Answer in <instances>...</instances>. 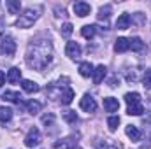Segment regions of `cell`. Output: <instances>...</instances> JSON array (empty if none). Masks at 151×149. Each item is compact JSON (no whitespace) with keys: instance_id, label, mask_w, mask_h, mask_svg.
<instances>
[{"instance_id":"6da1fadb","label":"cell","mask_w":151,"mask_h":149,"mask_svg":"<svg viewBox=\"0 0 151 149\" xmlns=\"http://www.w3.org/2000/svg\"><path fill=\"white\" fill-rule=\"evenodd\" d=\"M53 60V44L49 39H39L32 40L27 49V63L35 69V70H44Z\"/></svg>"},{"instance_id":"7a4b0ae2","label":"cell","mask_w":151,"mask_h":149,"mask_svg":"<svg viewBox=\"0 0 151 149\" xmlns=\"http://www.w3.org/2000/svg\"><path fill=\"white\" fill-rule=\"evenodd\" d=\"M47 97L53 98V100H60L63 105H69L72 100H74V90L69 86V84H62L60 82H51L47 84Z\"/></svg>"},{"instance_id":"3957f363","label":"cell","mask_w":151,"mask_h":149,"mask_svg":"<svg viewBox=\"0 0 151 149\" xmlns=\"http://www.w3.org/2000/svg\"><path fill=\"white\" fill-rule=\"evenodd\" d=\"M39 12H40V7H28V9H25L23 14H19V18H18L16 27L18 28H30L37 21V18L40 16Z\"/></svg>"},{"instance_id":"277c9868","label":"cell","mask_w":151,"mask_h":149,"mask_svg":"<svg viewBox=\"0 0 151 149\" xmlns=\"http://www.w3.org/2000/svg\"><path fill=\"white\" fill-rule=\"evenodd\" d=\"M0 53L4 56H12L16 53V42L11 35H4L2 42H0Z\"/></svg>"},{"instance_id":"5b68a950","label":"cell","mask_w":151,"mask_h":149,"mask_svg":"<svg viewBox=\"0 0 151 149\" xmlns=\"http://www.w3.org/2000/svg\"><path fill=\"white\" fill-rule=\"evenodd\" d=\"M39 144H40V132H39V128L34 126L28 130V133L25 137V146L27 148H37Z\"/></svg>"},{"instance_id":"8992f818","label":"cell","mask_w":151,"mask_h":149,"mask_svg":"<svg viewBox=\"0 0 151 149\" xmlns=\"http://www.w3.org/2000/svg\"><path fill=\"white\" fill-rule=\"evenodd\" d=\"M79 107H81L84 112H95L97 111V102H95L93 97L84 95V97L81 98V102H79Z\"/></svg>"},{"instance_id":"52a82bcc","label":"cell","mask_w":151,"mask_h":149,"mask_svg":"<svg viewBox=\"0 0 151 149\" xmlns=\"http://www.w3.org/2000/svg\"><path fill=\"white\" fill-rule=\"evenodd\" d=\"M18 105H19V107H23L25 111L28 112V114H32V116H35V114H39V112H40V109H42V105H40V102H37V100H28V102H19Z\"/></svg>"},{"instance_id":"ba28073f","label":"cell","mask_w":151,"mask_h":149,"mask_svg":"<svg viewBox=\"0 0 151 149\" xmlns=\"http://www.w3.org/2000/svg\"><path fill=\"white\" fill-rule=\"evenodd\" d=\"M65 54L69 56V58H72V60H77L79 56H81V46L77 44V42H67V47H65Z\"/></svg>"},{"instance_id":"9c48e42d","label":"cell","mask_w":151,"mask_h":149,"mask_svg":"<svg viewBox=\"0 0 151 149\" xmlns=\"http://www.w3.org/2000/svg\"><path fill=\"white\" fill-rule=\"evenodd\" d=\"M74 12L79 18H84V16H88V14L91 12V7H90V4H86V2H76L74 4Z\"/></svg>"},{"instance_id":"30bf717a","label":"cell","mask_w":151,"mask_h":149,"mask_svg":"<svg viewBox=\"0 0 151 149\" xmlns=\"http://www.w3.org/2000/svg\"><path fill=\"white\" fill-rule=\"evenodd\" d=\"M125 133H127V137H128L132 142H139V140H141V137H142L141 130H139L137 126H134V125H128V126L125 128Z\"/></svg>"},{"instance_id":"8fae6325","label":"cell","mask_w":151,"mask_h":149,"mask_svg":"<svg viewBox=\"0 0 151 149\" xmlns=\"http://www.w3.org/2000/svg\"><path fill=\"white\" fill-rule=\"evenodd\" d=\"M104 109H106V112H116L118 109H119V102H118V98H113V97L104 98Z\"/></svg>"},{"instance_id":"7c38bea8","label":"cell","mask_w":151,"mask_h":149,"mask_svg":"<svg viewBox=\"0 0 151 149\" xmlns=\"http://www.w3.org/2000/svg\"><path fill=\"white\" fill-rule=\"evenodd\" d=\"M106 74H107V69H106L104 65H99L97 69H93V82H95V84H100V82L104 81Z\"/></svg>"},{"instance_id":"4fadbf2b","label":"cell","mask_w":151,"mask_h":149,"mask_svg":"<svg viewBox=\"0 0 151 149\" xmlns=\"http://www.w3.org/2000/svg\"><path fill=\"white\" fill-rule=\"evenodd\" d=\"M128 49H130L128 39H125V37L116 39V42H114V51H116V53H125V51H128Z\"/></svg>"},{"instance_id":"5bb4252c","label":"cell","mask_w":151,"mask_h":149,"mask_svg":"<svg viewBox=\"0 0 151 149\" xmlns=\"http://www.w3.org/2000/svg\"><path fill=\"white\" fill-rule=\"evenodd\" d=\"M21 88L27 91V93H37L39 90V84L35 82V81H30V79H23L21 81Z\"/></svg>"},{"instance_id":"9a60e30c","label":"cell","mask_w":151,"mask_h":149,"mask_svg":"<svg viewBox=\"0 0 151 149\" xmlns=\"http://www.w3.org/2000/svg\"><path fill=\"white\" fill-rule=\"evenodd\" d=\"M130 23H132L130 14H121V16L118 18V21H116V28H118V30H127V28L130 27Z\"/></svg>"},{"instance_id":"2e32d148","label":"cell","mask_w":151,"mask_h":149,"mask_svg":"<svg viewBox=\"0 0 151 149\" xmlns=\"http://www.w3.org/2000/svg\"><path fill=\"white\" fill-rule=\"evenodd\" d=\"M95 34H97V27H95V25H84V27L81 28V35L84 39H93Z\"/></svg>"},{"instance_id":"e0dca14e","label":"cell","mask_w":151,"mask_h":149,"mask_svg":"<svg viewBox=\"0 0 151 149\" xmlns=\"http://www.w3.org/2000/svg\"><path fill=\"white\" fill-rule=\"evenodd\" d=\"M5 7L11 14H19V11H21V4L18 0H5Z\"/></svg>"},{"instance_id":"ac0fdd59","label":"cell","mask_w":151,"mask_h":149,"mask_svg":"<svg viewBox=\"0 0 151 149\" xmlns=\"http://www.w3.org/2000/svg\"><path fill=\"white\" fill-rule=\"evenodd\" d=\"M79 74L83 75V77H90V75H93V65H91L90 62H83V63L79 65Z\"/></svg>"},{"instance_id":"d6986e66","label":"cell","mask_w":151,"mask_h":149,"mask_svg":"<svg viewBox=\"0 0 151 149\" xmlns=\"http://www.w3.org/2000/svg\"><path fill=\"white\" fill-rule=\"evenodd\" d=\"M21 79V70L18 69V67H12L9 72H7V81L11 82V84H14V82H18Z\"/></svg>"},{"instance_id":"ffe728a7","label":"cell","mask_w":151,"mask_h":149,"mask_svg":"<svg viewBox=\"0 0 151 149\" xmlns=\"http://www.w3.org/2000/svg\"><path fill=\"white\" fill-rule=\"evenodd\" d=\"M128 44H130V49H132V51H142V49H144V42L139 37L128 39Z\"/></svg>"},{"instance_id":"44dd1931","label":"cell","mask_w":151,"mask_h":149,"mask_svg":"<svg viewBox=\"0 0 151 149\" xmlns=\"http://www.w3.org/2000/svg\"><path fill=\"white\" fill-rule=\"evenodd\" d=\"M142 112H144V105L142 104H132L127 109V114H130V116H141Z\"/></svg>"},{"instance_id":"7402d4cb","label":"cell","mask_w":151,"mask_h":149,"mask_svg":"<svg viewBox=\"0 0 151 149\" xmlns=\"http://www.w3.org/2000/svg\"><path fill=\"white\" fill-rule=\"evenodd\" d=\"M4 100H7V102H14V104H19V102H21V97H19L18 91H5V93H4Z\"/></svg>"},{"instance_id":"603a6c76","label":"cell","mask_w":151,"mask_h":149,"mask_svg":"<svg viewBox=\"0 0 151 149\" xmlns=\"http://www.w3.org/2000/svg\"><path fill=\"white\" fill-rule=\"evenodd\" d=\"M125 102H127L128 105H132V104H141V95H139L137 91L127 93V95H125Z\"/></svg>"},{"instance_id":"cb8c5ba5","label":"cell","mask_w":151,"mask_h":149,"mask_svg":"<svg viewBox=\"0 0 151 149\" xmlns=\"http://www.w3.org/2000/svg\"><path fill=\"white\" fill-rule=\"evenodd\" d=\"M12 119V109L9 107H0V121L2 123H7Z\"/></svg>"},{"instance_id":"d4e9b609","label":"cell","mask_w":151,"mask_h":149,"mask_svg":"<svg viewBox=\"0 0 151 149\" xmlns=\"http://www.w3.org/2000/svg\"><path fill=\"white\" fill-rule=\"evenodd\" d=\"M109 16H111V5H104V7H100V11H99V19L107 23Z\"/></svg>"},{"instance_id":"484cf974","label":"cell","mask_w":151,"mask_h":149,"mask_svg":"<svg viewBox=\"0 0 151 149\" xmlns=\"http://www.w3.org/2000/svg\"><path fill=\"white\" fill-rule=\"evenodd\" d=\"M107 125H109V130H111V132H114V130L118 128V125H119V116H109Z\"/></svg>"},{"instance_id":"4316f807","label":"cell","mask_w":151,"mask_h":149,"mask_svg":"<svg viewBox=\"0 0 151 149\" xmlns=\"http://www.w3.org/2000/svg\"><path fill=\"white\" fill-rule=\"evenodd\" d=\"M63 119L67 123H76L77 121V114H76V111H65L63 112Z\"/></svg>"},{"instance_id":"83f0119b","label":"cell","mask_w":151,"mask_h":149,"mask_svg":"<svg viewBox=\"0 0 151 149\" xmlns=\"http://www.w3.org/2000/svg\"><path fill=\"white\" fill-rule=\"evenodd\" d=\"M72 30H74V27H72L70 23H65V25L60 28V32H62L63 37H70V35H72Z\"/></svg>"},{"instance_id":"f1b7e54d","label":"cell","mask_w":151,"mask_h":149,"mask_svg":"<svg viewBox=\"0 0 151 149\" xmlns=\"http://www.w3.org/2000/svg\"><path fill=\"white\" fill-rule=\"evenodd\" d=\"M53 121H55V116H53L51 112H47V114L42 116V123H44V125H53Z\"/></svg>"},{"instance_id":"f546056e","label":"cell","mask_w":151,"mask_h":149,"mask_svg":"<svg viewBox=\"0 0 151 149\" xmlns=\"http://www.w3.org/2000/svg\"><path fill=\"white\" fill-rule=\"evenodd\" d=\"M144 86L151 88V69L146 70V74H144Z\"/></svg>"},{"instance_id":"4dcf8cb0","label":"cell","mask_w":151,"mask_h":149,"mask_svg":"<svg viewBox=\"0 0 151 149\" xmlns=\"http://www.w3.org/2000/svg\"><path fill=\"white\" fill-rule=\"evenodd\" d=\"M4 84H5V74L0 70V86H4Z\"/></svg>"},{"instance_id":"1f68e13d","label":"cell","mask_w":151,"mask_h":149,"mask_svg":"<svg viewBox=\"0 0 151 149\" xmlns=\"http://www.w3.org/2000/svg\"><path fill=\"white\" fill-rule=\"evenodd\" d=\"M107 149H118V148H116V146H109Z\"/></svg>"},{"instance_id":"d6a6232c","label":"cell","mask_w":151,"mask_h":149,"mask_svg":"<svg viewBox=\"0 0 151 149\" xmlns=\"http://www.w3.org/2000/svg\"><path fill=\"white\" fill-rule=\"evenodd\" d=\"M72 149H81V148H79V146H74V148H72Z\"/></svg>"}]
</instances>
